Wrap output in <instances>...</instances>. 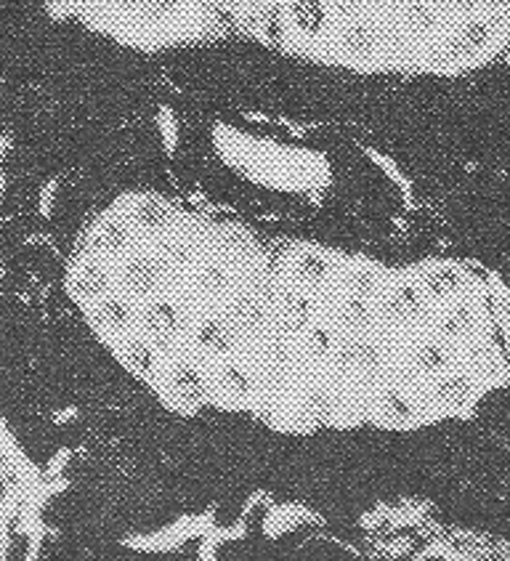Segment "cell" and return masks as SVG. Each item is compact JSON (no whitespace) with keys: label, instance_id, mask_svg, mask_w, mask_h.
I'll return each instance as SVG.
<instances>
[{"label":"cell","instance_id":"1","mask_svg":"<svg viewBox=\"0 0 510 561\" xmlns=\"http://www.w3.org/2000/svg\"><path fill=\"white\" fill-rule=\"evenodd\" d=\"M274 221L178 182L120 186L85 216L65 261L80 328L149 410V450L200 453Z\"/></svg>","mask_w":510,"mask_h":561},{"label":"cell","instance_id":"2","mask_svg":"<svg viewBox=\"0 0 510 561\" xmlns=\"http://www.w3.org/2000/svg\"><path fill=\"white\" fill-rule=\"evenodd\" d=\"M295 65L372 83H450L506 59L510 0H264Z\"/></svg>","mask_w":510,"mask_h":561},{"label":"cell","instance_id":"3","mask_svg":"<svg viewBox=\"0 0 510 561\" xmlns=\"http://www.w3.org/2000/svg\"><path fill=\"white\" fill-rule=\"evenodd\" d=\"M227 561H391L389 546L346 538L325 529H279L242 538L229 548Z\"/></svg>","mask_w":510,"mask_h":561},{"label":"cell","instance_id":"4","mask_svg":"<svg viewBox=\"0 0 510 561\" xmlns=\"http://www.w3.org/2000/svg\"><path fill=\"white\" fill-rule=\"evenodd\" d=\"M391 561H510L492 540L457 525H428L404 533L399 543L389 548Z\"/></svg>","mask_w":510,"mask_h":561},{"label":"cell","instance_id":"5","mask_svg":"<svg viewBox=\"0 0 510 561\" xmlns=\"http://www.w3.org/2000/svg\"><path fill=\"white\" fill-rule=\"evenodd\" d=\"M19 508H22V497H19V471L14 460H11L9 450H5V445L0 442V561H9Z\"/></svg>","mask_w":510,"mask_h":561},{"label":"cell","instance_id":"6","mask_svg":"<svg viewBox=\"0 0 510 561\" xmlns=\"http://www.w3.org/2000/svg\"><path fill=\"white\" fill-rule=\"evenodd\" d=\"M223 3H227V9L232 11V14H234V9H237V5L242 3V0H223Z\"/></svg>","mask_w":510,"mask_h":561}]
</instances>
